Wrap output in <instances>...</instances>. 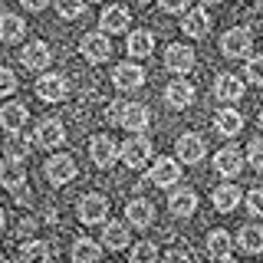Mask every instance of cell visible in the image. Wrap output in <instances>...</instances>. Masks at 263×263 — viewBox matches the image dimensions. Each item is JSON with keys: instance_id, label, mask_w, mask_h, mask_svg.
Here are the masks:
<instances>
[{"instance_id": "1", "label": "cell", "mask_w": 263, "mask_h": 263, "mask_svg": "<svg viewBox=\"0 0 263 263\" xmlns=\"http://www.w3.org/2000/svg\"><path fill=\"white\" fill-rule=\"evenodd\" d=\"M250 49H253V36L243 27H234L220 36V53L227 60H250Z\"/></svg>"}, {"instance_id": "2", "label": "cell", "mask_w": 263, "mask_h": 263, "mask_svg": "<svg viewBox=\"0 0 263 263\" xmlns=\"http://www.w3.org/2000/svg\"><path fill=\"white\" fill-rule=\"evenodd\" d=\"M122 161H125L128 168H142V164H148L152 161V138H145V135L125 138V145H122Z\"/></svg>"}, {"instance_id": "3", "label": "cell", "mask_w": 263, "mask_h": 263, "mask_svg": "<svg viewBox=\"0 0 263 263\" xmlns=\"http://www.w3.org/2000/svg\"><path fill=\"white\" fill-rule=\"evenodd\" d=\"M175 152H178V161L184 164H197L208 155V145H204V138L197 135V132H184V135H178L175 142Z\"/></svg>"}, {"instance_id": "4", "label": "cell", "mask_w": 263, "mask_h": 263, "mask_svg": "<svg viewBox=\"0 0 263 263\" xmlns=\"http://www.w3.org/2000/svg\"><path fill=\"white\" fill-rule=\"evenodd\" d=\"M79 53L86 56L89 63H105L112 56V40L105 33H86L79 40Z\"/></svg>"}, {"instance_id": "5", "label": "cell", "mask_w": 263, "mask_h": 263, "mask_svg": "<svg viewBox=\"0 0 263 263\" xmlns=\"http://www.w3.org/2000/svg\"><path fill=\"white\" fill-rule=\"evenodd\" d=\"M148 181L152 184H158V187H171V184H178L181 181V161L178 158H155L152 164V171H148Z\"/></svg>"}, {"instance_id": "6", "label": "cell", "mask_w": 263, "mask_h": 263, "mask_svg": "<svg viewBox=\"0 0 263 263\" xmlns=\"http://www.w3.org/2000/svg\"><path fill=\"white\" fill-rule=\"evenodd\" d=\"M66 92H69V79L60 72H43L36 79V96L43 102H60V99H66Z\"/></svg>"}, {"instance_id": "7", "label": "cell", "mask_w": 263, "mask_h": 263, "mask_svg": "<svg viewBox=\"0 0 263 263\" xmlns=\"http://www.w3.org/2000/svg\"><path fill=\"white\" fill-rule=\"evenodd\" d=\"M89 158H92V164H99V168H109V164H115V158H122V148L115 145V138H109V135H96L92 142H89Z\"/></svg>"}, {"instance_id": "8", "label": "cell", "mask_w": 263, "mask_h": 263, "mask_svg": "<svg viewBox=\"0 0 263 263\" xmlns=\"http://www.w3.org/2000/svg\"><path fill=\"white\" fill-rule=\"evenodd\" d=\"M105 217H109V201H105V194L79 197V220L82 224H105Z\"/></svg>"}, {"instance_id": "9", "label": "cell", "mask_w": 263, "mask_h": 263, "mask_svg": "<svg viewBox=\"0 0 263 263\" xmlns=\"http://www.w3.org/2000/svg\"><path fill=\"white\" fill-rule=\"evenodd\" d=\"M79 175V168H76V161L69 158V155H53V158L46 161V178H49V184H69L72 178Z\"/></svg>"}, {"instance_id": "10", "label": "cell", "mask_w": 263, "mask_h": 263, "mask_svg": "<svg viewBox=\"0 0 263 263\" xmlns=\"http://www.w3.org/2000/svg\"><path fill=\"white\" fill-rule=\"evenodd\" d=\"M112 86L122 89V92L145 86V69H142L138 63H119V66L112 69Z\"/></svg>"}, {"instance_id": "11", "label": "cell", "mask_w": 263, "mask_h": 263, "mask_svg": "<svg viewBox=\"0 0 263 263\" xmlns=\"http://www.w3.org/2000/svg\"><path fill=\"white\" fill-rule=\"evenodd\" d=\"M214 168H217V175H224V178H237L243 171V152L234 148V145L220 148V152L214 155Z\"/></svg>"}, {"instance_id": "12", "label": "cell", "mask_w": 263, "mask_h": 263, "mask_svg": "<svg viewBox=\"0 0 263 263\" xmlns=\"http://www.w3.org/2000/svg\"><path fill=\"white\" fill-rule=\"evenodd\" d=\"M122 128H128L132 135H145V128L152 125V112H148V105H138V102H128L125 112H122Z\"/></svg>"}, {"instance_id": "13", "label": "cell", "mask_w": 263, "mask_h": 263, "mask_svg": "<svg viewBox=\"0 0 263 263\" xmlns=\"http://www.w3.org/2000/svg\"><path fill=\"white\" fill-rule=\"evenodd\" d=\"M194 49L184 46V43H171L168 49H164V66H168L171 72H191L194 69Z\"/></svg>"}, {"instance_id": "14", "label": "cell", "mask_w": 263, "mask_h": 263, "mask_svg": "<svg viewBox=\"0 0 263 263\" xmlns=\"http://www.w3.org/2000/svg\"><path fill=\"white\" fill-rule=\"evenodd\" d=\"M33 138H36L40 148H60L66 142V125L60 119H43L36 125V135H33Z\"/></svg>"}, {"instance_id": "15", "label": "cell", "mask_w": 263, "mask_h": 263, "mask_svg": "<svg viewBox=\"0 0 263 263\" xmlns=\"http://www.w3.org/2000/svg\"><path fill=\"white\" fill-rule=\"evenodd\" d=\"M164 102H168L175 112L187 109V105L194 102V86H191L187 79H175V82H168V86H164Z\"/></svg>"}, {"instance_id": "16", "label": "cell", "mask_w": 263, "mask_h": 263, "mask_svg": "<svg viewBox=\"0 0 263 263\" xmlns=\"http://www.w3.org/2000/svg\"><path fill=\"white\" fill-rule=\"evenodd\" d=\"M211 30V16L208 10H201V7H191L184 16H181V33H187L191 40H204Z\"/></svg>"}, {"instance_id": "17", "label": "cell", "mask_w": 263, "mask_h": 263, "mask_svg": "<svg viewBox=\"0 0 263 263\" xmlns=\"http://www.w3.org/2000/svg\"><path fill=\"white\" fill-rule=\"evenodd\" d=\"M214 96L224 99V102H237V99L243 96V79L234 76V72H217V79H214Z\"/></svg>"}, {"instance_id": "18", "label": "cell", "mask_w": 263, "mask_h": 263, "mask_svg": "<svg viewBox=\"0 0 263 263\" xmlns=\"http://www.w3.org/2000/svg\"><path fill=\"white\" fill-rule=\"evenodd\" d=\"M23 66L27 69H36V72H43L46 66H49V60H53V53H49V46L43 43V40H33V43H27L23 46Z\"/></svg>"}, {"instance_id": "19", "label": "cell", "mask_w": 263, "mask_h": 263, "mask_svg": "<svg viewBox=\"0 0 263 263\" xmlns=\"http://www.w3.org/2000/svg\"><path fill=\"white\" fill-rule=\"evenodd\" d=\"M128 23H132L128 10H125V7H115V4L105 7L102 16H99V30H102V33H125Z\"/></svg>"}, {"instance_id": "20", "label": "cell", "mask_w": 263, "mask_h": 263, "mask_svg": "<svg viewBox=\"0 0 263 263\" xmlns=\"http://www.w3.org/2000/svg\"><path fill=\"white\" fill-rule=\"evenodd\" d=\"M168 211L175 214V217H191V214L197 211V194L191 191V187H178V191H171Z\"/></svg>"}, {"instance_id": "21", "label": "cell", "mask_w": 263, "mask_h": 263, "mask_svg": "<svg viewBox=\"0 0 263 263\" xmlns=\"http://www.w3.org/2000/svg\"><path fill=\"white\" fill-rule=\"evenodd\" d=\"M23 184H27V168H23V161H10V158L0 161V187L16 191V187H23Z\"/></svg>"}, {"instance_id": "22", "label": "cell", "mask_w": 263, "mask_h": 263, "mask_svg": "<svg viewBox=\"0 0 263 263\" xmlns=\"http://www.w3.org/2000/svg\"><path fill=\"white\" fill-rule=\"evenodd\" d=\"M125 217H128L132 227H152V220H155V204L145 201V197H135V201H128Z\"/></svg>"}, {"instance_id": "23", "label": "cell", "mask_w": 263, "mask_h": 263, "mask_svg": "<svg viewBox=\"0 0 263 263\" xmlns=\"http://www.w3.org/2000/svg\"><path fill=\"white\" fill-rule=\"evenodd\" d=\"M0 125H4V132L16 135V132L27 125V105L23 102H7L4 109H0Z\"/></svg>"}, {"instance_id": "24", "label": "cell", "mask_w": 263, "mask_h": 263, "mask_svg": "<svg viewBox=\"0 0 263 263\" xmlns=\"http://www.w3.org/2000/svg\"><path fill=\"white\" fill-rule=\"evenodd\" d=\"M214 128H217L224 138H234V135L243 132V115L237 109H220L217 115H214Z\"/></svg>"}, {"instance_id": "25", "label": "cell", "mask_w": 263, "mask_h": 263, "mask_svg": "<svg viewBox=\"0 0 263 263\" xmlns=\"http://www.w3.org/2000/svg\"><path fill=\"white\" fill-rule=\"evenodd\" d=\"M240 197H243V191L237 184H220V187H214L211 201H214V208H217L220 214H230L237 204H240Z\"/></svg>"}, {"instance_id": "26", "label": "cell", "mask_w": 263, "mask_h": 263, "mask_svg": "<svg viewBox=\"0 0 263 263\" xmlns=\"http://www.w3.org/2000/svg\"><path fill=\"white\" fill-rule=\"evenodd\" d=\"M23 33H27V23L16 13H0V40L4 43H20Z\"/></svg>"}, {"instance_id": "27", "label": "cell", "mask_w": 263, "mask_h": 263, "mask_svg": "<svg viewBox=\"0 0 263 263\" xmlns=\"http://www.w3.org/2000/svg\"><path fill=\"white\" fill-rule=\"evenodd\" d=\"M237 247H240L243 253H260L263 250V227L257 224H247L237 230Z\"/></svg>"}, {"instance_id": "28", "label": "cell", "mask_w": 263, "mask_h": 263, "mask_svg": "<svg viewBox=\"0 0 263 263\" xmlns=\"http://www.w3.org/2000/svg\"><path fill=\"white\" fill-rule=\"evenodd\" d=\"M155 53V36L148 30H135L128 33V56H135V60H145V56Z\"/></svg>"}, {"instance_id": "29", "label": "cell", "mask_w": 263, "mask_h": 263, "mask_svg": "<svg viewBox=\"0 0 263 263\" xmlns=\"http://www.w3.org/2000/svg\"><path fill=\"white\" fill-rule=\"evenodd\" d=\"M20 263H53V250L43 240H27L20 247Z\"/></svg>"}, {"instance_id": "30", "label": "cell", "mask_w": 263, "mask_h": 263, "mask_svg": "<svg viewBox=\"0 0 263 263\" xmlns=\"http://www.w3.org/2000/svg\"><path fill=\"white\" fill-rule=\"evenodd\" d=\"M102 247H109V250H125L128 247V227L119 224V220L105 224L102 227Z\"/></svg>"}, {"instance_id": "31", "label": "cell", "mask_w": 263, "mask_h": 263, "mask_svg": "<svg viewBox=\"0 0 263 263\" xmlns=\"http://www.w3.org/2000/svg\"><path fill=\"white\" fill-rule=\"evenodd\" d=\"M230 250H234V240H230V234L227 230H211L208 234V253L214 260H227L230 257Z\"/></svg>"}, {"instance_id": "32", "label": "cell", "mask_w": 263, "mask_h": 263, "mask_svg": "<svg viewBox=\"0 0 263 263\" xmlns=\"http://www.w3.org/2000/svg\"><path fill=\"white\" fill-rule=\"evenodd\" d=\"M99 253H102V243L89 240V237H79L72 243V263H99Z\"/></svg>"}, {"instance_id": "33", "label": "cell", "mask_w": 263, "mask_h": 263, "mask_svg": "<svg viewBox=\"0 0 263 263\" xmlns=\"http://www.w3.org/2000/svg\"><path fill=\"white\" fill-rule=\"evenodd\" d=\"M128 263H158V247H155L152 240L135 243L132 253H128Z\"/></svg>"}, {"instance_id": "34", "label": "cell", "mask_w": 263, "mask_h": 263, "mask_svg": "<svg viewBox=\"0 0 263 263\" xmlns=\"http://www.w3.org/2000/svg\"><path fill=\"white\" fill-rule=\"evenodd\" d=\"M30 148H33V145L20 135V132H16L13 138H7V158H10V161H23V158L30 155Z\"/></svg>"}, {"instance_id": "35", "label": "cell", "mask_w": 263, "mask_h": 263, "mask_svg": "<svg viewBox=\"0 0 263 263\" xmlns=\"http://www.w3.org/2000/svg\"><path fill=\"white\" fill-rule=\"evenodd\" d=\"M82 10H86V0H56V13L63 20H76L82 16Z\"/></svg>"}, {"instance_id": "36", "label": "cell", "mask_w": 263, "mask_h": 263, "mask_svg": "<svg viewBox=\"0 0 263 263\" xmlns=\"http://www.w3.org/2000/svg\"><path fill=\"white\" fill-rule=\"evenodd\" d=\"M243 79L250 82V86H263V56H250V60H247Z\"/></svg>"}, {"instance_id": "37", "label": "cell", "mask_w": 263, "mask_h": 263, "mask_svg": "<svg viewBox=\"0 0 263 263\" xmlns=\"http://www.w3.org/2000/svg\"><path fill=\"white\" fill-rule=\"evenodd\" d=\"M16 92V72L7 69V66H0V96H13Z\"/></svg>"}, {"instance_id": "38", "label": "cell", "mask_w": 263, "mask_h": 263, "mask_svg": "<svg viewBox=\"0 0 263 263\" xmlns=\"http://www.w3.org/2000/svg\"><path fill=\"white\" fill-rule=\"evenodd\" d=\"M247 164H253L257 171H263V138L250 142V148H247Z\"/></svg>"}, {"instance_id": "39", "label": "cell", "mask_w": 263, "mask_h": 263, "mask_svg": "<svg viewBox=\"0 0 263 263\" xmlns=\"http://www.w3.org/2000/svg\"><path fill=\"white\" fill-rule=\"evenodd\" d=\"M247 211H250L253 217H263V187H257V191L247 194Z\"/></svg>"}, {"instance_id": "40", "label": "cell", "mask_w": 263, "mask_h": 263, "mask_svg": "<svg viewBox=\"0 0 263 263\" xmlns=\"http://www.w3.org/2000/svg\"><path fill=\"white\" fill-rule=\"evenodd\" d=\"M158 7L164 13H184L187 10V0H158Z\"/></svg>"}, {"instance_id": "41", "label": "cell", "mask_w": 263, "mask_h": 263, "mask_svg": "<svg viewBox=\"0 0 263 263\" xmlns=\"http://www.w3.org/2000/svg\"><path fill=\"white\" fill-rule=\"evenodd\" d=\"M164 263H191V253H184V250H168V253H164Z\"/></svg>"}, {"instance_id": "42", "label": "cell", "mask_w": 263, "mask_h": 263, "mask_svg": "<svg viewBox=\"0 0 263 263\" xmlns=\"http://www.w3.org/2000/svg\"><path fill=\"white\" fill-rule=\"evenodd\" d=\"M125 105H128V102H112V105H109V119H112V122H122V112H125Z\"/></svg>"}, {"instance_id": "43", "label": "cell", "mask_w": 263, "mask_h": 263, "mask_svg": "<svg viewBox=\"0 0 263 263\" xmlns=\"http://www.w3.org/2000/svg\"><path fill=\"white\" fill-rule=\"evenodd\" d=\"M46 4H49V0H20V7H27L30 13H40V10H43Z\"/></svg>"}, {"instance_id": "44", "label": "cell", "mask_w": 263, "mask_h": 263, "mask_svg": "<svg viewBox=\"0 0 263 263\" xmlns=\"http://www.w3.org/2000/svg\"><path fill=\"white\" fill-rule=\"evenodd\" d=\"M13 194H16V204H30V201H33V194H30V187H27V184H23V187H16Z\"/></svg>"}, {"instance_id": "45", "label": "cell", "mask_w": 263, "mask_h": 263, "mask_svg": "<svg viewBox=\"0 0 263 263\" xmlns=\"http://www.w3.org/2000/svg\"><path fill=\"white\" fill-rule=\"evenodd\" d=\"M33 227H36V220H23V224H20V230H23V234H30Z\"/></svg>"}, {"instance_id": "46", "label": "cell", "mask_w": 263, "mask_h": 263, "mask_svg": "<svg viewBox=\"0 0 263 263\" xmlns=\"http://www.w3.org/2000/svg\"><path fill=\"white\" fill-rule=\"evenodd\" d=\"M132 4H138V7H145V4H152V0H132Z\"/></svg>"}, {"instance_id": "47", "label": "cell", "mask_w": 263, "mask_h": 263, "mask_svg": "<svg viewBox=\"0 0 263 263\" xmlns=\"http://www.w3.org/2000/svg\"><path fill=\"white\" fill-rule=\"evenodd\" d=\"M4 220H7V217H4V208H0V230H4Z\"/></svg>"}, {"instance_id": "48", "label": "cell", "mask_w": 263, "mask_h": 263, "mask_svg": "<svg viewBox=\"0 0 263 263\" xmlns=\"http://www.w3.org/2000/svg\"><path fill=\"white\" fill-rule=\"evenodd\" d=\"M201 4H220V0H201Z\"/></svg>"}, {"instance_id": "49", "label": "cell", "mask_w": 263, "mask_h": 263, "mask_svg": "<svg viewBox=\"0 0 263 263\" xmlns=\"http://www.w3.org/2000/svg\"><path fill=\"white\" fill-rule=\"evenodd\" d=\"M0 263H10V260H7V257H4V253H0Z\"/></svg>"}, {"instance_id": "50", "label": "cell", "mask_w": 263, "mask_h": 263, "mask_svg": "<svg viewBox=\"0 0 263 263\" xmlns=\"http://www.w3.org/2000/svg\"><path fill=\"white\" fill-rule=\"evenodd\" d=\"M260 128H263V112H260Z\"/></svg>"}]
</instances>
